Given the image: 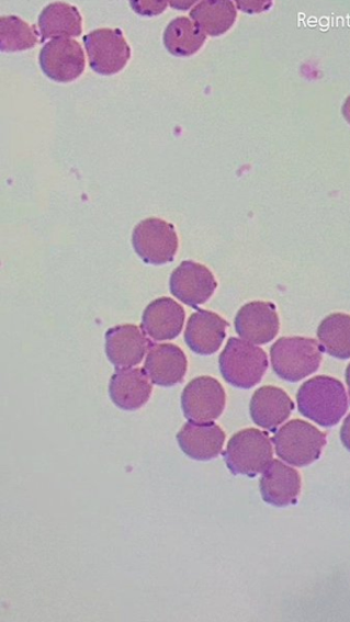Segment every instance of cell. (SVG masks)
Returning a JSON list of instances; mask_svg holds the SVG:
<instances>
[{"mask_svg":"<svg viewBox=\"0 0 350 622\" xmlns=\"http://www.w3.org/2000/svg\"><path fill=\"white\" fill-rule=\"evenodd\" d=\"M300 412L325 428L336 426L348 410V398L343 384L332 377H314L297 393Z\"/></svg>","mask_w":350,"mask_h":622,"instance_id":"1","label":"cell"},{"mask_svg":"<svg viewBox=\"0 0 350 622\" xmlns=\"http://www.w3.org/2000/svg\"><path fill=\"white\" fill-rule=\"evenodd\" d=\"M222 376L232 386L251 389L262 381L268 370L263 349L245 339L230 338L219 357Z\"/></svg>","mask_w":350,"mask_h":622,"instance_id":"2","label":"cell"},{"mask_svg":"<svg viewBox=\"0 0 350 622\" xmlns=\"http://www.w3.org/2000/svg\"><path fill=\"white\" fill-rule=\"evenodd\" d=\"M276 375L287 382H300L318 371L323 352L315 339L302 337L280 338L270 350Z\"/></svg>","mask_w":350,"mask_h":622,"instance_id":"3","label":"cell"},{"mask_svg":"<svg viewBox=\"0 0 350 622\" xmlns=\"http://www.w3.org/2000/svg\"><path fill=\"white\" fill-rule=\"evenodd\" d=\"M224 460L235 476L253 478L273 461L272 441L259 429H245L230 439Z\"/></svg>","mask_w":350,"mask_h":622,"instance_id":"4","label":"cell"},{"mask_svg":"<svg viewBox=\"0 0 350 622\" xmlns=\"http://www.w3.org/2000/svg\"><path fill=\"white\" fill-rule=\"evenodd\" d=\"M276 454L291 466L306 467L319 460L326 445V434L308 422L291 421L275 433Z\"/></svg>","mask_w":350,"mask_h":622,"instance_id":"5","label":"cell"},{"mask_svg":"<svg viewBox=\"0 0 350 622\" xmlns=\"http://www.w3.org/2000/svg\"><path fill=\"white\" fill-rule=\"evenodd\" d=\"M133 247L145 263L163 265L172 263L178 251L174 226L160 218H149L135 226Z\"/></svg>","mask_w":350,"mask_h":622,"instance_id":"6","label":"cell"},{"mask_svg":"<svg viewBox=\"0 0 350 622\" xmlns=\"http://www.w3.org/2000/svg\"><path fill=\"white\" fill-rule=\"evenodd\" d=\"M88 60L103 76L121 72L131 59V48L120 30L100 29L84 37Z\"/></svg>","mask_w":350,"mask_h":622,"instance_id":"7","label":"cell"},{"mask_svg":"<svg viewBox=\"0 0 350 622\" xmlns=\"http://www.w3.org/2000/svg\"><path fill=\"white\" fill-rule=\"evenodd\" d=\"M39 66L43 73L52 81L58 83L76 81L86 69L81 44L71 38L52 39L41 50Z\"/></svg>","mask_w":350,"mask_h":622,"instance_id":"8","label":"cell"},{"mask_svg":"<svg viewBox=\"0 0 350 622\" xmlns=\"http://www.w3.org/2000/svg\"><path fill=\"white\" fill-rule=\"evenodd\" d=\"M227 404L222 384L203 376L191 381L182 394V409L190 422L212 423L221 417Z\"/></svg>","mask_w":350,"mask_h":622,"instance_id":"9","label":"cell"},{"mask_svg":"<svg viewBox=\"0 0 350 622\" xmlns=\"http://www.w3.org/2000/svg\"><path fill=\"white\" fill-rule=\"evenodd\" d=\"M217 286V280L211 270L191 260L180 264L169 281L173 296L193 308L206 303Z\"/></svg>","mask_w":350,"mask_h":622,"instance_id":"10","label":"cell"},{"mask_svg":"<svg viewBox=\"0 0 350 622\" xmlns=\"http://www.w3.org/2000/svg\"><path fill=\"white\" fill-rule=\"evenodd\" d=\"M279 329V315L273 303H248L244 305L235 318L237 335L253 344L272 342L278 336Z\"/></svg>","mask_w":350,"mask_h":622,"instance_id":"11","label":"cell"},{"mask_svg":"<svg viewBox=\"0 0 350 622\" xmlns=\"http://www.w3.org/2000/svg\"><path fill=\"white\" fill-rule=\"evenodd\" d=\"M105 350L112 365L133 367L139 365L153 343L135 325H121L110 329L105 336Z\"/></svg>","mask_w":350,"mask_h":622,"instance_id":"12","label":"cell"},{"mask_svg":"<svg viewBox=\"0 0 350 622\" xmlns=\"http://www.w3.org/2000/svg\"><path fill=\"white\" fill-rule=\"evenodd\" d=\"M151 382L143 369H118L110 381V398L121 410H139L151 397Z\"/></svg>","mask_w":350,"mask_h":622,"instance_id":"13","label":"cell"},{"mask_svg":"<svg viewBox=\"0 0 350 622\" xmlns=\"http://www.w3.org/2000/svg\"><path fill=\"white\" fill-rule=\"evenodd\" d=\"M229 324L216 313L199 310L190 316L185 330V343L199 355L218 352L227 337Z\"/></svg>","mask_w":350,"mask_h":622,"instance_id":"14","label":"cell"},{"mask_svg":"<svg viewBox=\"0 0 350 622\" xmlns=\"http://www.w3.org/2000/svg\"><path fill=\"white\" fill-rule=\"evenodd\" d=\"M144 370L156 386L173 387L183 382L188 360L183 350L174 344H153Z\"/></svg>","mask_w":350,"mask_h":622,"instance_id":"15","label":"cell"},{"mask_svg":"<svg viewBox=\"0 0 350 622\" xmlns=\"http://www.w3.org/2000/svg\"><path fill=\"white\" fill-rule=\"evenodd\" d=\"M300 473L279 460H273L263 472L259 489L263 500L275 507L296 504L301 493Z\"/></svg>","mask_w":350,"mask_h":622,"instance_id":"16","label":"cell"},{"mask_svg":"<svg viewBox=\"0 0 350 622\" xmlns=\"http://www.w3.org/2000/svg\"><path fill=\"white\" fill-rule=\"evenodd\" d=\"M177 440L180 449L191 460L210 461L219 456L225 433L216 423L189 422L180 429Z\"/></svg>","mask_w":350,"mask_h":622,"instance_id":"17","label":"cell"},{"mask_svg":"<svg viewBox=\"0 0 350 622\" xmlns=\"http://www.w3.org/2000/svg\"><path fill=\"white\" fill-rule=\"evenodd\" d=\"M184 321L182 305L171 298H160L146 307L142 327L155 341H169L182 332Z\"/></svg>","mask_w":350,"mask_h":622,"instance_id":"18","label":"cell"},{"mask_svg":"<svg viewBox=\"0 0 350 622\" xmlns=\"http://www.w3.org/2000/svg\"><path fill=\"white\" fill-rule=\"evenodd\" d=\"M293 409L295 405L286 392L272 386L257 389L250 404L253 422L268 431H275L287 420Z\"/></svg>","mask_w":350,"mask_h":622,"instance_id":"19","label":"cell"},{"mask_svg":"<svg viewBox=\"0 0 350 622\" xmlns=\"http://www.w3.org/2000/svg\"><path fill=\"white\" fill-rule=\"evenodd\" d=\"M41 42L55 38H71L82 35V16L77 8L66 3L45 7L39 15Z\"/></svg>","mask_w":350,"mask_h":622,"instance_id":"20","label":"cell"},{"mask_svg":"<svg viewBox=\"0 0 350 622\" xmlns=\"http://www.w3.org/2000/svg\"><path fill=\"white\" fill-rule=\"evenodd\" d=\"M190 18L206 36L218 37L233 27L237 10L233 0H201L190 11Z\"/></svg>","mask_w":350,"mask_h":622,"instance_id":"21","label":"cell"},{"mask_svg":"<svg viewBox=\"0 0 350 622\" xmlns=\"http://www.w3.org/2000/svg\"><path fill=\"white\" fill-rule=\"evenodd\" d=\"M205 42L206 33L184 16L174 19L163 33L166 49L179 58L196 54Z\"/></svg>","mask_w":350,"mask_h":622,"instance_id":"22","label":"cell"},{"mask_svg":"<svg viewBox=\"0 0 350 622\" xmlns=\"http://www.w3.org/2000/svg\"><path fill=\"white\" fill-rule=\"evenodd\" d=\"M318 338L325 352L336 359H350V315L331 314L318 329Z\"/></svg>","mask_w":350,"mask_h":622,"instance_id":"23","label":"cell"},{"mask_svg":"<svg viewBox=\"0 0 350 622\" xmlns=\"http://www.w3.org/2000/svg\"><path fill=\"white\" fill-rule=\"evenodd\" d=\"M38 31L18 16L0 19V49L3 53L25 52L35 48Z\"/></svg>","mask_w":350,"mask_h":622,"instance_id":"24","label":"cell"},{"mask_svg":"<svg viewBox=\"0 0 350 622\" xmlns=\"http://www.w3.org/2000/svg\"><path fill=\"white\" fill-rule=\"evenodd\" d=\"M129 4L140 16H157L165 13L169 2L168 0H129Z\"/></svg>","mask_w":350,"mask_h":622,"instance_id":"25","label":"cell"},{"mask_svg":"<svg viewBox=\"0 0 350 622\" xmlns=\"http://www.w3.org/2000/svg\"><path fill=\"white\" fill-rule=\"evenodd\" d=\"M233 2L246 14H261L273 5V0H233Z\"/></svg>","mask_w":350,"mask_h":622,"instance_id":"26","label":"cell"},{"mask_svg":"<svg viewBox=\"0 0 350 622\" xmlns=\"http://www.w3.org/2000/svg\"><path fill=\"white\" fill-rule=\"evenodd\" d=\"M168 2L173 9L185 11L193 8L195 4L201 2V0H168Z\"/></svg>","mask_w":350,"mask_h":622,"instance_id":"27","label":"cell"},{"mask_svg":"<svg viewBox=\"0 0 350 622\" xmlns=\"http://www.w3.org/2000/svg\"><path fill=\"white\" fill-rule=\"evenodd\" d=\"M341 440L345 448L350 451V415H348L341 428Z\"/></svg>","mask_w":350,"mask_h":622,"instance_id":"28","label":"cell"},{"mask_svg":"<svg viewBox=\"0 0 350 622\" xmlns=\"http://www.w3.org/2000/svg\"><path fill=\"white\" fill-rule=\"evenodd\" d=\"M342 112H343L345 118L350 124V97L346 100Z\"/></svg>","mask_w":350,"mask_h":622,"instance_id":"29","label":"cell"},{"mask_svg":"<svg viewBox=\"0 0 350 622\" xmlns=\"http://www.w3.org/2000/svg\"><path fill=\"white\" fill-rule=\"evenodd\" d=\"M346 381H347V384H348V389H349V395H350V364L348 365L347 371H346Z\"/></svg>","mask_w":350,"mask_h":622,"instance_id":"30","label":"cell"}]
</instances>
